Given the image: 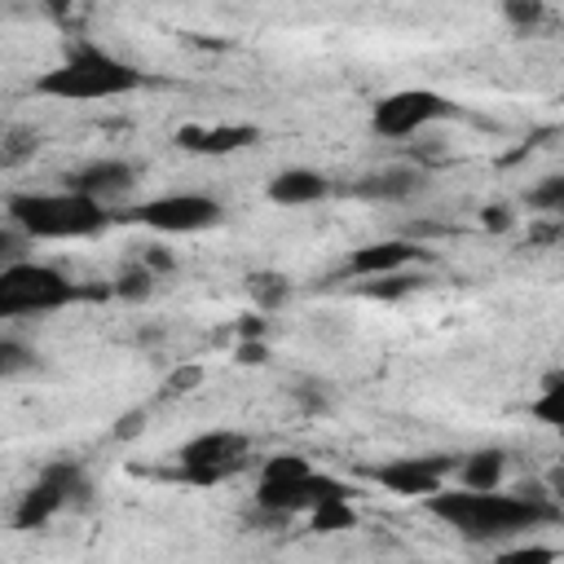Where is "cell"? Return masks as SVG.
Returning <instances> with one entry per match:
<instances>
[{
  "instance_id": "obj_1",
  "label": "cell",
  "mask_w": 564,
  "mask_h": 564,
  "mask_svg": "<svg viewBox=\"0 0 564 564\" xmlns=\"http://www.w3.org/2000/svg\"><path fill=\"white\" fill-rule=\"evenodd\" d=\"M423 502L445 529H454L467 542H502V538H516V533H529V529L560 520V498L542 494V489L507 494L502 485L498 489H467V485L445 489L441 485Z\"/></svg>"
},
{
  "instance_id": "obj_2",
  "label": "cell",
  "mask_w": 564,
  "mask_h": 564,
  "mask_svg": "<svg viewBox=\"0 0 564 564\" xmlns=\"http://www.w3.org/2000/svg\"><path fill=\"white\" fill-rule=\"evenodd\" d=\"M137 88H141V70L123 62L119 53L88 44V40L66 48V57L35 79V93L57 97V101H115Z\"/></svg>"
},
{
  "instance_id": "obj_3",
  "label": "cell",
  "mask_w": 564,
  "mask_h": 564,
  "mask_svg": "<svg viewBox=\"0 0 564 564\" xmlns=\"http://www.w3.org/2000/svg\"><path fill=\"white\" fill-rule=\"evenodd\" d=\"M9 225H18L31 242H66V238H93L110 225V212L79 194V189H22L4 198Z\"/></svg>"
},
{
  "instance_id": "obj_4",
  "label": "cell",
  "mask_w": 564,
  "mask_h": 564,
  "mask_svg": "<svg viewBox=\"0 0 564 564\" xmlns=\"http://www.w3.org/2000/svg\"><path fill=\"white\" fill-rule=\"evenodd\" d=\"M335 494H348V485L326 476V471H313L300 454H273L260 467V480H256V507L273 520L308 511V507H317L322 498H335Z\"/></svg>"
},
{
  "instance_id": "obj_5",
  "label": "cell",
  "mask_w": 564,
  "mask_h": 564,
  "mask_svg": "<svg viewBox=\"0 0 564 564\" xmlns=\"http://www.w3.org/2000/svg\"><path fill=\"white\" fill-rule=\"evenodd\" d=\"M75 300H79V286L53 264H40V260H26V256L13 260V264H0V322L57 313Z\"/></svg>"
},
{
  "instance_id": "obj_6",
  "label": "cell",
  "mask_w": 564,
  "mask_h": 564,
  "mask_svg": "<svg viewBox=\"0 0 564 564\" xmlns=\"http://www.w3.org/2000/svg\"><path fill=\"white\" fill-rule=\"evenodd\" d=\"M88 494H93L88 471H84L75 458H57V463H48V467L22 489V498H18V507H13V524H18V529H40V524H48L53 516H62L66 507H84Z\"/></svg>"
},
{
  "instance_id": "obj_7",
  "label": "cell",
  "mask_w": 564,
  "mask_h": 564,
  "mask_svg": "<svg viewBox=\"0 0 564 564\" xmlns=\"http://www.w3.org/2000/svg\"><path fill=\"white\" fill-rule=\"evenodd\" d=\"M251 454V436L247 432H229V427H212L189 436L176 449V476L189 485H220L229 480Z\"/></svg>"
},
{
  "instance_id": "obj_8",
  "label": "cell",
  "mask_w": 564,
  "mask_h": 564,
  "mask_svg": "<svg viewBox=\"0 0 564 564\" xmlns=\"http://www.w3.org/2000/svg\"><path fill=\"white\" fill-rule=\"evenodd\" d=\"M449 115H454V101L441 97L436 88H397V93L375 101L370 132L383 141H405V137H414V132H423Z\"/></svg>"
},
{
  "instance_id": "obj_9",
  "label": "cell",
  "mask_w": 564,
  "mask_h": 564,
  "mask_svg": "<svg viewBox=\"0 0 564 564\" xmlns=\"http://www.w3.org/2000/svg\"><path fill=\"white\" fill-rule=\"evenodd\" d=\"M220 216H225V207L212 194H194V189L159 194V198H145L128 212V220H137L154 234H203V229L220 225Z\"/></svg>"
},
{
  "instance_id": "obj_10",
  "label": "cell",
  "mask_w": 564,
  "mask_h": 564,
  "mask_svg": "<svg viewBox=\"0 0 564 564\" xmlns=\"http://www.w3.org/2000/svg\"><path fill=\"white\" fill-rule=\"evenodd\" d=\"M454 463L458 454H405V458H388L375 471V480L397 498H427L454 476Z\"/></svg>"
},
{
  "instance_id": "obj_11",
  "label": "cell",
  "mask_w": 564,
  "mask_h": 564,
  "mask_svg": "<svg viewBox=\"0 0 564 564\" xmlns=\"http://www.w3.org/2000/svg\"><path fill=\"white\" fill-rule=\"evenodd\" d=\"M66 185L88 194V198H97L101 207H110L115 198H123L137 185V167L128 159H97V163L79 167L75 176H66Z\"/></svg>"
},
{
  "instance_id": "obj_12",
  "label": "cell",
  "mask_w": 564,
  "mask_h": 564,
  "mask_svg": "<svg viewBox=\"0 0 564 564\" xmlns=\"http://www.w3.org/2000/svg\"><path fill=\"white\" fill-rule=\"evenodd\" d=\"M419 256H423V247H414V242H405V238L366 242V247H357V251L348 256V273H357V278H392V273H401L405 264H414Z\"/></svg>"
},
{
  "instance_id": "obj_13",
  "label": "cell",
  "mask_w": 564,
  "mask_h": 564,
  "mask_svg": "<svg viewBox=\"0 0 564 564\" xmlns=\"http://www.w3.org/2000/svg\"><path fill=\"white\" fill-rule=\"evenodd\" d=\"M330 194V181L313 167H286L269 181V203L278 207H308V203H322Z\"/></svg>"
},
{
  "instance_id": "obj_14",
  "label": "cell",
  "mask_w": 564,
  "mask_h": 564,
  "mask_svg": "<svg viewBox=\"0 0 564 564\" xmlns=\"http://www.w3.org/2000/svg\"><path fill=\"white\" fill-rule=\"evenodd\" d=\"M423 185H427V176L414 172V167H379V172L361 176L352 185V194L375 198V203H401V198H414Z\"/></svg>"
},
{
  "instance_id": "obj_15",
  "label": "cell",
  "mask_w": 564,
  "mask_h": 564,
  "mask_svg": "<svg viewBox=\"0 0 564 564\" xmlns=\"http://www.w3.org/2000/svg\"><path fill=\"white\" fill-rule=\"evenodd\" d=\"M176 141L194 154H229V150H242L256 141V128L247 123H225V128H181Z\"/></svg>"
},
{
  "instance_id": "obj_16",
  "label": "cell",
  "mask_w": 564,
  "mask_h": 564,
  "mask_svg": "<svg viewBox=\"0 0 564 564\" xmlns=\"http://www.w3.org/2000/svg\"><path fill=\"white\" fill-rule=\"evenodd\" d=\"M454 471H458V485H467V489H498L507 476V454L502 449H471L454 463Z\"/></svg>"
},
{
  "instance_id": "obj_17",
  "label": "cell",
  "mask_w": 564,
  "mask_h": 564,
  "mask_svg": "<svg viewBox=\"0 0 564 564\" xmlns=\"http://www.w3.org/2000/svg\"><path fill=\"white\" fill-rule=\"evenodd\" d=\"M352 524H357V511H352L348 494H335V498H322L317 507H308V529H317V533H339Z\"/></svg>"
},
{
  "instance_id": "obj_18",
  "label": "cell",
  "mask_w": 564,
  "mask_h": 564,
  "mask_svg": "<svg viewBox=\"0 0 564 564\" xmlns=\"http://www.w3.org/2000/svg\"><path fill=\"white\" fill-rule=\"evenodd\" d=\"M502 18L516 26V31H538L546 22V4L542 0H502Z\"/></svg>"
},
{
  "instance_id": "obj_19",
  "label": "cell",
  "mask_w": 564,
  "mask_h": 564,
  "mask_svg": "<svg viewBox=\"0 0 564 564\" xmlns=\"http://www.w3.org/2000/svg\"><path fill=\"white\" fill-rule=\"evenodd\" d=\"M26 370H35V352H31L26 344L0 335V383H4V379H18V375H26Z\"/></svg>"
},
{
  "instance_id": "obj_20",
  "label": "cell",
  "mask_w": 564,
  "mask_h": 564,
  "mask_svg": "<svg viewBox=\"0 0 564 564\" xmlns=\"http://www.w3.org/2000/svg\"><path fill=\"white\" fill-rule=\"evenodd\" d=\"M529 207L533 212H560L564 207V176H546L529 189Z\"/></svg>"
},
{
  "instance_id": "obj_21",
  "label": "cell",
  "mask_w": 564,
  "mask_h": 564,
  "mask_svg": "<svg viewBox=\"0 0 564 564\" xmlns=\"http://www.w3.org/2000/svg\"><path fill=\"white\" fill-rule=\"evenodd\" d=\"M560 397H564V388H560V379H551V383H546V397H542V401H533V414H538L542 423H551V427H555V423H564Z\"/></svg>"
},
{
  "instance_id": "obj_22",
  "label": "cell",
  "mask_w": 564,
  "mask_h": 564,
  "mask_svg": "<svg viewBox=\"0 0 564 564\" xmlns=\"http://www.w3.org/2000/svg\"><path fill=\"white\" fill-rule=\"evenodd\" d=\"M26 242H31V238H26L18 225H4V229H0V264L22 260V256H26Z\"/></svg>"
},
{
  "instance_id": "obj_23",
  "label": "cell",
  "mask_w": 564,
  "mask_h": 564,
  "mask_svg": "<svg viewBox=\"0 0 564 564\" xmlns=\"http://www.w3.org/2000/svg\"><path fill=\"white\" fill-rule=\"evenodd\" d=\"M189 383H198V366H185V370H176V375L167 379V388H163V392H167V397H172V392L181 397V392H189Z\"/></svg>"
}]
</instances>
